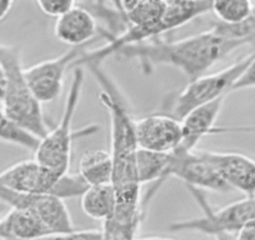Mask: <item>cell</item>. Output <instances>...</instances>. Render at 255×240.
Instances as JSON below:
<instances>
[{"mask_svg":"<svg viewBox=\"0 0 255 240\" xmlns=\"http://www.w3.org/2000/svg\"><path fill=\"white\" fill-rule=\"evenodd\" d=\"M125 21V29L119 35L110 38L102 48L85 51L73 68L94 64L102 65L108 56L115 55L120 49L134 44L159 39L164 33L190 23L212 11V1H180V0H143L118 1Z\"/></svg>","mask_w":255,"mask_h":240,"instance_id":"cell-1","label":"cell"},{"mask_svg":"<svg viewBox=\"0 0 255 240\" xmlns=\"http://www.w3.org/2000/svg\"><path fill=\"white\" fill-rule=\"evenodd\" d=\"M100 67L102 65H87L102 88L99 99L110 118V153L114 165L112 185L117 195V207L128 209L141 208V184L136 173L139 148L135 139V120L131 118L114 83Z\"/></svg>","mask_w":255,"mask_h":240,"instance_id":"cell-2","label":"cell"},{"mask_svg":"<svg viewBox=\"0 0 255 240\" xmlns=\"http://www.w3.org/2000/svg\"><path fill=\"white\" fill-rule=\"evenodd\" d=\"M240 46L237 41L223 38L210 29L174 41L154 39L134 44L120 49L115 55L138 60L145 72L158 65L173 67L193 82Z\"/></svg>","mask_w":255,"mask_h":240,"instance_id":"cell-3","label":"cell"},{"mask_svg":"<svg viewBox=\"0 0 255 240\" xmlns=\"http://www.w3.org/2000/svg\"><path fill=\"white\" fill-rule=\"evenodd\" d=\"M0 67L5 77V93L1 100L4 114L11 123L41 140L49 129L41 104L26 80L20 50L0 43Z\"/></svg>","mask_w":255,"mask_h":240,"instance_id":"cell-4","label":"cell"},{"mask_svg":"<svg viewBox=\"0 0 255 240\" xmlns=\"http://www.w3.org/2000/svg\"><path fill=\"white\" fill-rule=\"evenodd\" d=\"M84 75V68H74L72 84L68 92L60 121L53 130H49L48 134L39 141L34 151V160L38 161L44 168L50 169L58 174L69 173L74 139L83 138L98 131L97 126H88L78 133L73 131V119L82 97Z\"/></svg>","mask_w":255,"mask_h":240,"instance_id":"cell-5","label":"cell"},{"mask_svg":"<svg viewBox=\"0 0 255 240\" xmlns=\"http://www.w3.org/2000/svg\"><path fill=\"white\" fill-rule=\"evenodd\" d=\"M254 58L255 50H253L220 72L205 74L193 82H189V84L176 94L166 107H164V114L181 121L189 113L197 108L215 102L220 98H227Z\"/></svg>","mask_w":255,"mask_h":240,"instance_id":"cell-6","label":"cell"},{"mask_svg":"<svg viewBox=\"0 0 255 240\" xmlns=\"http://www.w3.org/2000/svg\"><path fill=\"white\" fill-rule=\"evenodd\" d=\"M204 212L202 218L181 220L169 225L170 232H198L217 237L220 234L235 235L245 223L255 219V197H245L229 205L214 210L200 190L188 188Z\"/></svg>","mask_w":255,"mask_h":240,"instance_id":"cell-7","label":"cell"},{"mask_svg":"<svg viewBox=\"0 0 255 240\" xmlns=\"http://www.w3.org/2000/svg\"><path fill=\"white\" fill-rule=\"evenodd\" d=\"M0 202L10 209H25L33 212L50 234L75 232L72 217L64 200L50 195H29L13 192L0 185Z\"/></svg>","mask_w":255,"mask_h":240,"instance_id":"cell-8","label":"cell"},{"mask_svg":"<svg viewBox=\"0 0 255 240\" xmlns=\"http://www.w3.org/2000/svg\"><path fill=\"white\" fill-rule=\"evenodd\" d=\"M88 46L89 45L72 48L56 58L44 60L34 64L33 67L26 68L25 77L28 84L40 104L51 103L59 98L68 69L72 68L75 60L88 51Z\"/></svg>","mask_w":255,"mask_h":240,"instance_id":"cell-9","label":"cell"},{"mask_svg":"<svg viewBox=\"0 0 255 240\" xmlns=\"http://www.w3.org/2000/svg\"><path fill=\"white\" fill-rule=\"evenodd\" d=\"M64 174H58L33 160H24L0 171V185L29 195L59 198V185Z\"/></svg>","mask_w":255,"mask_h":240,"instance_id":"cell-10","label":"cell"},{"mask_svg":"<svg viewBox=\"0 0 255 240\" xmlns=\"http://www.w3.org/2000/svg\"><path fill=\"white\" fill-rule=\"evenodd\" d=\"M170 176L180 179L185 183L186 188L218 193L232 192L217 169L205 159L202 150L197 149L191 151L175 150L171 153L169 178Z\"/></svg>","mask_w":255,"mask_h":240,"instance_id":"cell-11","label":"cell"},{"mask_svg":"<svg viewBox=\"0 0 255 240\" xmlns=\"http://www.w3.org/2000/svg\"><path fill=\"white\" fill-rule=\"evenodd\" d=\"M135 139L139 149L170 154L183 141L181 121L166 114H153L135 120Z\"/></svg>","mask_w":255,"mask_h":240,"instance_id":"cell-12","label":"cell"},{"mask_svg":"<svg viewBox=\"0 0 255 240\" xmlns=\"http://www.w3.org/2000/svg\"><path fill=\"white\" fill-rule=\"evenodd\" d=\"M232 190H239L245 197H255V160L239 153L202 150Z\"/></svg>","mask_w":255,"mask_h":240,"instance_id":"cell-13","label":"cell"},{"mask_svg":"<svg viewBox=\"0 0 255 240\" xmlns=\"http://www.w3.org/2000/svg\"><path fill=\"white\" fill-rule=\"evenodd\" d=\"M54 34L61 43L78 48L93 43L100 35V28L94 15L77 3L74 8L56 19Z\"/></svg>","mask_w":255,"mask_h":240,"instance_id":"cell-14","label":"cell"},{"mask_svg":"<svg viewBox=\"0 0 255 240\" xmlns=\"http://www.w3.org/2000/svg\"><path fill=\"white\" fill-rule=\"evenodd\" d=\"M224 100L225 98H220L215 102L197 108L181 120L183 141L176 150H195L198 143L204 136L212 135V131L215 128V121L224 105Z\"/></svg>","mask_w":255,"mask_h":240,"instance_id":"cell-15","label":"cell"},{"mask_svg":"<svg viewBox=\"0 0 255 240\" xmlns=\"http://www.w3.org/2000/svg\"><path fill=\"white\" fill-rule=\"evenodd\" d=\"M113 158L110 150L85 151L79 161L78 174L88 187L108 185L113 183Z\"/></svg>","mask_w":255,"mask_h":240,"instance_id":"cell-16","label":"cell"},{"mask_svg":"<svg viewBox=\"0 0 255 240\" xmlns=\"http://www.w3.org/2000/svg\"><path fill=\"white\" fill-rule=\"evenodd\" d=\"M171 153H154V151L143 150L139 149L136 154V173H138L139 183L141 185L149 182H156L155 187L151 189V193L148 195L145 203L149 198L156 192L160 184H163L169 178V168H170Z\"/></svg>","mask_w":255,"mask_h":240,"instance_id":"cell-17","label":"cell"},{"mask_svg":"<svg viewBox=\"0 0 255 240\" xmlns=\"http://www.w3.org/2000/svg\"><path fill=\"white\" fill-rule=\"evenodd\" d=\"M80 205L85 215L103 223L113 217L117 208V195L112 184L89 187L80 197Z\"/></svg>","mask_w":255,"mask_h":240,"instance_id":"cell-18","label":"cell"},{"mask_svg":"<svg viewBox=\"0 0 255 240\" xmlns=\"http://www.w3.org/2000/svg\"><path fill=\"white\" fill-rule=\"evenodd\" d=\"M254 4L248 0H222L213 1L212 11L219 20L218 23L225 25H237L247 20L253 13Z\"/></svg>","mask_w":255,"mask_h":240,"instance_id":"cell-19","label":"cell"},{"mask_svg":"<svg viewBox=\"0 0 255 240\" xmlns=\"http://www.w3.org/2000/svg\"><path fill=\"white\" fill-rule=\"evenodd\" d=\"M0 140L6 141V143L15 144L21 148L29 149V150L35 151L36 146L39 144V139L33 136L31 134L26 133L25 130L16 126L11 123L10 120L4 114L3 108L0 107Z\"/></svg>","mask_w":255,"mask_h":240,"instance_id":"cell-20","label":"cell"},{"mask_svg":"<svg viewBox=\"0 0 255 240\" xmlns=\"http://www.w3.org/2000/svg\"><path fill=\"white\" fill-rule=\"evenodd\" d=\"M75 1L72 0H39L36 1V5L40 8L44 14L54 18H60L64 14L68 13L70 9L75 6Z\"/></svg>","mask_w":255,"mask_h":240,"instance_id":"cell-21","label":"cell"},{"mask_svg":"<svg viewBox=\"0 0 255 240\" xmlns=\"http://www.w3.org/2000/svg\"><path fill=\"white\" fill-rule=\"evenodd\" d=\"M34 240H104L102 230H75L63 234H50Z\"/></svg>","mask_w":255,"mask_h":240,"instance_id":"cell-22","label":"cell"},{"mask_svg":"<svg viewBox=\"0 0 255 240\" xmlns=\"http://www.w3.org/2000/svg\"><path fill=\"white\" fill-rule=\"evenodd\" d=\"M250 88H255V58L253 59L249 67L247 68L242 77L239 78L237 83L233 87L232 92H238V90L243 89H250Z\"/></svg>","mask_w":255,"mask_h":240,"instance_id":"cell-23","label":"cell"},{"mask_svg":"<svg viewBox=\"0 0 255 240\" xmlns=\"http://www.w3.org/2000/svg\"><path fill=\"white\" fill-rule=\"evenodd\" d=\"M237 240H255V219L245 223L235 234Z\"/></svg>","mask_w":255,"mask_h":240,"instance_id":"cell-24","label":"cell"},{"mask_svg":"<svg viewBox=\"0 0 255 240\" xmlns=\"http://www.w3.org/2000/svg\"><path fill=\"white\" fill-rule=\"evenodd\" d=\"M230 133H255V125L249 126H215L212 131V135L217 134H230Z\"/></svg>","mask_w":255,"mask_h":240,"instance_id":"cell-25","label":"cell"},{"mask_svg":"<svg viewBox=\"0 0 255 240\" xmlns=\"http://www.w3.org/2000/svg\"><path fill=\"white\" fill-rule=\"evenodd\" d=\"M13 6V1L10 0H0V20H3Z\"/></svg>","mask_w":255,"mask_h":240,"instance_id":"cell-26","label":"cell"},{"mask_svg":"<svg viewBox=\"0 0 255 240\" xmlns=\"http://www.w3.org/2000/svg\"><path fill=\"white\" fill-rule=\"evenodd\" d=\"M4 93H5V77H4L3 69L0 67V102L3 100Z\"/></svg>","mask_w":255,"mask_h":240,"instance_id":"cell-27","label":"cell"},{"mask_svg":"<svg viewBox=\"0 0 255 240\" xmlns=\"http://www.w3.org/2000/svg\"><path fill=\"white\" fill-rule=\"evenodd\" d=\"M138 240H171V239H165V238H158V237H150V238H141Z\"/></svg>","mask_w":255,"mask_h":240,"instance_id":"cell-28","label":"cell"}]
</instances>
